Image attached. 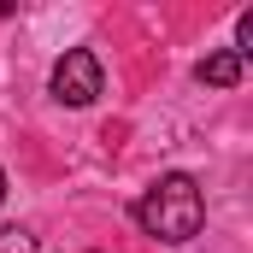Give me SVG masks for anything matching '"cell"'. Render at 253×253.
Instances as JSON below:
<instances>
[{"mask_svg":"<svg viewBox=\"0 0 253 253\" xmlns=\"http://www.w3.org/2000/svg\"><path fill=\"white\" fill-rule=\"evenodd\" d=\"M135 224H141V236L147 242H165V248H183L200 236V224H206V194L194 183L189 171H171V177H159L153 189L135 200Z\"/></svg>","mask_w":253,"mask_h":253,"instance_id":"cell-1","label":"cell"},{"mask_svg":"<svg viewBox=\"0 0 253 253\" xmlns=\"http://www.w3.org/2000/svg\"><path fill=\"white\" fill-rule=\"evenodd\" d=\"M53 100L59 106H94L100 100V88H106V71H100V53H88V47H71L59 65H53Z\"/></svg>","mask_w":253,"mask_h":253,"instance_id":"cell-2","label":"cell"},{"mask_svg":"<svg viewBox=\"0 0 253 253\" xmlns=\"http://www.w3.org/2000/svg\"><path fill=\"white\" fill-rule=\"evenodd\" d=\"M242 71H248V59H242V53H230V47H224V53H206V59L194 65V77H200L206 88H236V83H242Z\"/></svg>","mask_w":253,"mask_h":253,"instance_id":"cell-3","label":"cell"},{"mask_svg":"<svg viewBox=\"0 0 253 253\" xmlns=\"http://www.w3.org/2000/svg\"><path fill=\"white\" fill-rule=\"evenodd\" d=\"M0 253H42V242H36V230L6 224V230H0Z\"/></svg>","mask_w":253,"mask_h":253,"instance_id":"cell-4","label":"cell"},{"mask_svg":"<svg viewBox=\"0 0 253 253\" xmlns=\"http://www.w3.org/2000/svg\"><path fill=\"white\" fill-rule=\"evenodd\" d=\"M0 200H6V171H0Z\"/></svg>","mask_w":253,"mask_h":253,"instance_id":"cell-5","label":"cell"}]
</instances>
